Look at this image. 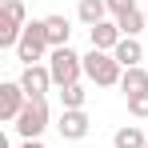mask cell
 <instances>
[{"label":"cell","instance_id":"obj_1","mask_svg":"<svg viewBox=\"0 0 148 148\" xmlns=\"http://www.w3.org/2000/svg\"><path fill=\"white\" fill-rule=\"evenodd\" d=\"M84 76L96 84V88H120V76H124V68H120V60L112 56V52H84Z\"/></svg>","mask_w":148,"mask_h":148},{"label":"cell","instance_id":"obj_2","mask_svg":"<svg viewBox=\"0 0 148 148\" xmlns=\"http://www.w3.org/2000/svg\"><path fill=\"white\" fill-rule=\"evenodd\" d=\"M48 56H52V44H48V32H44V20H28L24 36H20V44H16V60L28 68V64L48 60Z\"/></svg>","mask_w":148,"mask_h":148},{"label":"cell","instance_id":"obj_3","mask_svg":"<svg viewBox=\"0 0 148 148\" xmlns=\"http://www.w3.org/2000/svg\"><path fill=\"white\" fill-rule=\"evenodd\" d=\"M48 72H52V84H56V88H68V84H76V80L84 76V56L72 52V44H68V48H52Z\"/></svg>","mask_w":148,"mask_h":148},{"label":"cell","instance_id":"obj_4","mask_svg":"<svg viewBox=\"0 0 148 148\" xmlns=\"http://www.w3.org/2000/svg\"><path fill=\"white\" fill-rule=\"evenodd\" d=\"M48 100H28L24 104V112L12 120V128H16V136L20 140H40L44 136V128H48Z\"/></svg>","mask_w":148,"mask_h":148},{"label":"cell","instance_id":"obj_5","mask_svg":"<svg viewBox=\"0 0 148 148\" xmlns=\"http://www.w3.org/2000/svg\"><path fill=\"white\" fill-rule=\"evenodd\" d=\"M20 88H24L28 100H44V96H48V88H52L48 64H28L24 72H20Z\"/></svg>","mask_w":148,"mask_h":148},{"label":"cell","instance_id":"obj_6","mask_svg":"<svg viewBox=\"0 0 148 148\" xmlns=\"http://www.w3.org/2000/svg\"><path fill=\"white\" fill-rule=\"evenodd\" d=\"M24 104H28V96H24V88H20V80H4L0 84V120L4 124L16 120L24 112Z\"/></svg>","mask_w":148,"mask_h":148},{"label":"cell","instance_id":"obj_7","mask_svg":"<svg viewBox=\"0 0 148 148\" xmlns=\"http://www.w3.org/2000/svg\"><path fill=\"white\" fill-rule=\"evenodd\" d=\"M88 128H92V120H88V112H84V108H60L56 132H60L64 140H84V136H88Z\"/></svg>","mask_w":148,"mask_h":148},{"label":"cell","instance_id":"obj_8","mask_svg":"<svg viewBox=\"0 0 148 148\" xmlns=\"http://www.w3.org/2000/svg\"><path fill=\"white\" fill-rule=\"evenodd\" d=\"M88 36H92V48L96 52H116V44L124 40V32L116 28V20H104V24L88 28Z\"/></svg>","mask_w":148,"mask_h":148},{"label":"cell","instance_id":"obj_9","mask_svg":"<svg viewBox=\"0 0 148 148\" xmlns=\"http://www.w3.org/2000/svg\"><path fill=\"white\" fill-rule=\"evenodd\" d=\"M44 32H48V44L52 48H68V40H72V24H68V16H44Z\"/></svg>","mask_w":148,"mask_h":148},{"label":"cell","instance_id":"obj_10","mask_svg":"<svg viewBox=\"0 0 148 148\" xmlns=\"http://www.w3.org/2000/svg\"><path fill=\"white\" fill-rule=\"evenodd\" d=\"M112 56L120 60V68H140V60H144V44H140L136 36H124Z\"/></svg>","mask_w":148,"mask_h":148},{"label":"cell","instance_id":"obj_11","mask_svg":"<svg viewBox=\"0 0 148 148\" xmlns=\"http://www.w3.org/2000/svg\"><path fill=\"white\" fill-rule=\"evenodd\" d=\"M76 16H80L84 28H96V24L108 20V4H104V0H80V4H76Z\"/></svg>","mask_w":148,"mask_h":148},{"label":"cell","instance_id":"obj_12","mask_svg":"<svg viewBox=\"0 0 148 148\" xmlns=\"http://www.w3.org/2000/svg\"><path fill=\"white\" fill-rule=\"evenodd\" d=\"M120 92H124V100L148 92V68H144V64H140V68H124V76H120Z\"/></svg>","mask_w":148,"mask_h":148},{"label":"cell","instance_id":"obj_13","mask_svg":"<svg viewBox=\"0 0 148 148\" xmlns=\"http://www.w3.org/2000/svg\"><path fill=\"white\" fill-rule=\"evenodd\" d=\"M112 148H148V136L136 124H124V128L112 132Z\"/></svg>","mask_w":148,"mask_h":148},{"label":"cell","instance_id":"obj_14","mask_svg":"<svg viewBox=\"0 0 148 148\" xmlns=\"http://www.w3.org/2000/svg\"><path fill=\"white\" fill-rule=\"evenodd\" d=\"M116 28H120L124 36H136V40H140V32L148 28V16H144V8H132V12L116 16Z\"/></svg>","mask_w":148,"mask_h":148},{"label":"cell","instance_id":"obj_15","mask_svg":"<svg viewBox=\"0 0 148 148\" xmlns=\"http://www.w3.org/2000/svg\"><path fill=\"white\" fill-rule=\"evenodd\" d=\"M84 96H88V92H84L80 80L68 84V88H60V104H64V108H84Z\"/></svg>","mask_w":148,"mask_h":148},{"label":"cell","instance_id":"obj_16","mask_svg":"<svg viewBox=\"0 0 148 148\" xmlns=\"http://www.w3.org/2000/svg\"><path fill=\"white\" fill-rule=\"evenodd\" d=\"M0 12H4V16H12L16 24H28V12H24V0H4V4H0Z\"/></svg>","mask_w":148,"mask_h":148},{"label":"cell","instance_id":"obj_17","mask_svg":"<svg viewBox=\"0 0 148 148\" xmlns=\"http://www.w3.org/2000/svg\"><path fill=\"white\" fill-rule=\"evenodd\" d=\"M104 4H108V16H112V20L124 16V12H132V8H140L136 0H104Z\"/></svg>","mask_w":148,"mask_h":148},{"label":"cell","instance_id":"obj_18","mask_svg":"<svg viewBox=\"0 0 148 148\" xmlns=\"http://www.w3.org/2000/svg\"><path fill=\"white\" fill-rule=\"evenodd\" d=\"M128 112L144 120V116H148V92H140V96H128Z\"/></svg>","mask_w":148,"mask_h":148},{"label":"cell","instance_id":"obj_19","mask_svg":"<svg viewBox=\"0 0 148 148\" xmlns=\"http://www.w3.org/2000/svg\"><path fill=\"white\" fill-rule=\"evenodd\" d=\"M20 148H48L44 140H20Z\"/></svg>","mask_w":148,"mask_h":148},{"label":"cell","instance_id":"obj_20","mask_svg":"<svg viewBox=\"0 0 148 148\" xmlns=\"http://www.w3.org/2000/svg\"><path fill=\"white\" fill-rule=\"evenodd\" d=\"M144 16H148V12H144Z\"/></svg>","mask_w":148,"mask_h":148}]
</instances>
